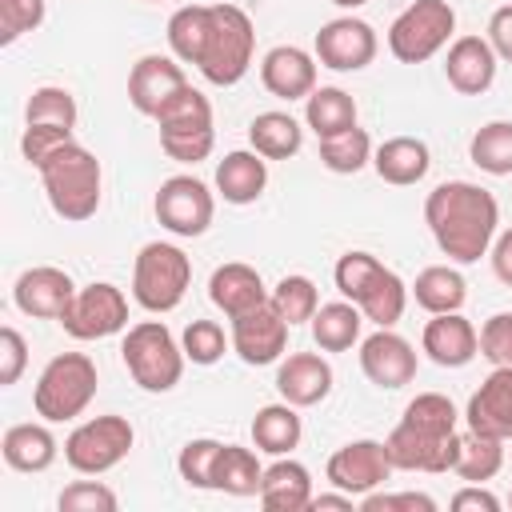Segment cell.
<instances>
[{"mask_svg":"<svg viewBox=\"0 0 512 512\" xmlns=\"http://www.w3.org/2000/svg\"><path fill=\"white\" fill-rule=\"evenodd\" d=\"M424 220L436 236V248L448 260L472 264L488 252L496 224H500V208L488 188H480L472 180H444L428 192Z\"/></svg>","mask_w":512,"mask_h":512,"instance_id":"6da1fadb","label":"cell"},{"mask_svg":"<svg viewBox=\"0 0 512 512\" xmlns=\"http://www.w3.org/2000/svg\"><path fill=\"white\" fill-rule=\"evenodd\" d=\"M36 172H40L44 192H48V204H52V212L60 220L80 224V220L96 216L104 172H100V160L84 144H76V140L60 144L52 156L40 160Z\"/></svg>","mask_w":512,"mask_h":512,"instance_id":"7a4b0ae2","label":"cell"},{"mask_svg":"<svg viewBox=\"0 0 512 512\" xmlns=\"http://www.w3.org/2000/svg\"><path fill=\"white\" fill-rule=\"evenodd\" d=\"M336 288L344 300H352L364 320L380 324V328H392L400 316H404V304H408V288L404 280L384 268L372 252H344L336 260Z\"/></svg>","mask_w":512,"mask_h":512,"instance_id":"3957f363","label":"cell"},{"mask_svg":"<svg viewBox=\"0 0 512 512\" xmlns=\"http://www.w3.org/2000/svg\"><path fill=\"white\" fill-rule=\"evenodd\" d=\"M252 48H256V32L244 8L236 4H212L208 12V32L196 56V68L208 84L216 88H232L236 80H244L248 64H252Z\"/></svg>","mask_w":512,"mask_h":512,"instance_id":"277c9868","label":"cell"},{"mask_svg":"<svg viewBox=\"0 0 512 512\" xmlns=\"http://www.w3.org/2000/svg\"><path fill=\"white\" fill-rule=\"evenodd\" d=\"M120 356H124L128 376L144 392H168V388H176L180 384V372H184V360H188L164 320H140V324H132L128 336H124V344H120Z\"/></svg>","mask_w":512,"mask_h":512,"instance_id":"5b68a950","label":"cell"},{"mask_svg":"<svg viewBox=\"0 0 512 512\" xmlns=\"http://www.w3.org/2000/svg\"><path fill=\"white\" fill-rule=\"evenodd\" d=\"M96 384H100L96 364L84 352H60L44 364V372L36 380V392H32V404L48 424L76 420L92 404Z\"/></svg>","mask_w":512,"mask_h":512,"instance_id":"8992f818","label":"cell"},{"mask_svg":"<svg viewBox=\"0 0 512 512\" xmlns=\"http://www.w3.org/2000/svg\"><path fill=\"white\" fill-rule=\"evenodd\" d=\"M156 124H160V148L180 160V164H200L212 144H216V128H212V104L200 88L184 84L160 112H156Z\"/></svg>","mask_w":512,"mask_h":512,"instance_id":"52a82bcc","label":"cell"},{"mask_svg":"<svg viewBox=\"0 0 512 512\" xmlns=\"http://www.w3.org/2000/svg\"><path fill=\"white\" fill-rule=\"evenodd\" d=\"M192 284V260L164 240L140 248L132 264V296L144 312H172Z\"/></svg>","mask_w":512,"mask_h":512,"instance_id":"ba28073f","label":"cell"},{"mask_svg":"<svg viewBox=\"0 0 512 512\" xmlns=\"http://www.w3.org/2000/svg\"><path fill=\"white\" fill-rule=\"evenodd\" d=\"M456 32V12L448 0H412L388 28V52L400 64H424Z\"/></svg>","mask_w":512,"mask_h":512,"instance_id":"9c48e42d","label":"cell"},{"mask_svg":"<svg viewBox=\"0 0 512 512\" xmlns=\"http://www.w3.org/2000/svg\"><path fill=\"white\" fill-rule=\"evenodd\" d=\"M132 444H136V432L124 416H96L64 440V460L80 476H100V472L116 468L132 452Z\"/></svg>","mask_w":512,"mask_h":512,"instance_id":"30bf717a","label":"cell"},{"mask_svg":"<svg viewBox=\"0 0 512 512\" xmlns=\"http://www.w3.org/2000/svg\"><path fill=\"white\" fill-rule=\"evenodd\" d=\"M64 332L72 340H104L112 332H120L128 324V300L116 284L100 280V284H88V288H76L68 312L60 316Z\"/></svg>","mask_w":512,"mask_h":512,"instance_id":"8fae6325","label":"cell"},{"mask_svg":"<svg viewBox=\"0 0 512 512\" xmlns=\"http://www.w3.org/2000/svg\"><path fill=\"white\" fill-rule=\"evenodd\" d=\"M156 220L176 236H204L216 212V200L196 176H168L156 192Z\"/></svg>","mask_w":512,"mask_h":512,"instance_id":"7c38bea8","label":"cell"},{"mask_svg":"<svg viewBox=\"0 0 512 512\" xmlns=\"http://www.w3.org/2000/svg\"><path fill=\"white\" fill-rule=\"evenodd\" d=\"M384 452L392 468H404V472H448L460 456V432L436 436V432H420L400 420L392 436L384 440Z\"/></svg>","mask_w":512,"mask_h":512,"instance_id":"4fadbf2b","label":"cell"},{"mask_svg":"<svg viewBox=\"0 0 512 512\" xmlns=\"http://www.w3.org/2000/svg\"><path fill=\"white\" fill-rule=\"evenodd\" d=\"M376 56V32L368 20L336 16L316 32V60L332 72H360Z\"/></svg>","mask_w":512,"mask_h":512,"instance_id":"5bb4252c","label":"cell"},{"mask_svg":"<svg viewBox=\"0 0 512 512\" xmlns=\"http://www.w3.org/2000/svg\"><path fill=\"white\" fill-rule=\"evenodd\" d=\"M388 476H392V460L380 440H352L328 456V480L348 496H368Z\"/></svg>","mask_w":512,"mask_h":512,"instance_id":"9a60e30c","label":"cell"},{"mask_svg":"<svg viewBox=\"0 0 512 512\" xmlns=\"http://www.w3.org/2000/svg\"><path fill=\"white\" fill-rule=\"evenodd\" d=\"M288 328H292V324L276 312V304L264 300V304L252 308V312L232 316V348H236V356H240L244 364H252V368L272 364V360H280V352H284V344H288Z\"/></svg>","mask_w":512,"mask_h":512,"instance_id":"2e32d148","label":"cell"},{"mask_svg":"<svg viewBox=\"0 0 512 512\" xmlns=\"http://www.w3.org/2000/svg\"><path fill=\"white\" fill-rule=\"evenodd\" d=\"M76 296V284L64 268H52V264H36L28 272L16 276V288H12V300L24 316H36V320H60L68 312Z\"/></svg>","mask_w":512,"mask_h":512,"instance_id":"e0dca14e","label":"cell"},{"mask_svg":"<svg viewBox=\"0 0 512 512\" xmlns=\"http://www.w3.org/2000/svg\"><path fill=\"white\" fill-rule=\"evenodd\" d=\"M188 84L184 68L172 60V56H160V52H148L132 64L128 72V104L140 112V116H152Z\"/></svg>","mask_w":512,"mask_h":512,"instance_id":"ac0fdd59","label":"cell"},{"mask_svg":"<svg viewBox=\"0 0 512 512\" xmlns=\"http://www.w3.org/2000/svg\"><path fill=\"white\" fill-rule=\"evenodd\" d=\"M360 372L376 388H404L416 376V352L404 336L380 328L368 340H360Z\"/></svg>","mask_w":512,"mask_h":512,"instance_id":"d6986e66","label":"cell"},{"mask_svg":"<svg viewBox=\"0 0 512 512\" xmlns=\"http://www.w3.org/2000/svg\"><path fill=\"white\" fill-rule=\"evenodd\" d=\"M464 420L480 436L508 440L512 436V368H492L484 384L468 396Z\"/></svg>","mask_w":512,"mask_h":512,"instance_id":"ffe728a7","label":"cell"},{"mask_svg":"<svg viewBox=\"0 0 512 512\" xmlns=\"http://www.w3.org/2000/svg\"><path fill=\"white\" fill-rule=\"evenodd\" d=\"M260 80L280 100H308L316 92V60L296 44H276L260 60Z\"/></svg>","mask_w":512,"mask_h":512,"instance_id":"44dd1931","label":"cell"},{"mask_svg":"<svg viewBox=\"0 0 512 512\" xmlns=\"http://www.w3.org/2000/svg\"><path fill=\"white\" fill-rule=\"evenodd\" d=\"M420 344H424V352H428L432 364H440V368H464L480 352V332L460 312H436L424 324Z\"/></svg>","mask_w":512,"mask_h":512,"instance_id":"7402d4cb","label":"cell"},{"mask_svg":"<svg viewBox=\"0 0 512 512\" xmlns=\"http://www.w3.org/2000/svg\"><path fill=\"white\" fill-rule=\"evenodd\" d=\"M444 76L460 96H480L496 80V52L484 36H456L444 56Z\"/></svg>","mask_w":512,"mask_h":512,"instance_id":"603a6c76","label":"cell"},{"mask_svg":"<svg viewBox=\"0 0 512 512\" xmlns=\"http://www.w3.org/2000/svg\"><path fill=\"white\" fill-rule=\"evenodd\" d=\"M276 392L296 408H312L332 392V364L316 352H292L276 368Z\"/></svg>","mask_w":512,"mask_h":512,"instance_id":"cb8c5ba5","label":"cell"},{"mask_svg":"<svg viewBox=\"0 0 512 512\" xmlns=\"http://www.w3.org/2000/svg\"><path fill=\"white\" fill-rule=\"evenodd\" d=\"M208 296H212V304L232 320V316H240V312L260 308L272 292L264 288V280H260V272H256L252 264L232 260V264H220V268L212 272V280H208Z\"/></svg>","mask_w":512,"mask_h":512,"instance_id":"d4e9b609","label":"cell"},{"mask_svg":"<svg viewBox=\"0 0 512 512\" xmlns=\"http://www.w3.org/2000/svg\"><path fill=\"white\" fill-rule=\"evenodd\" d=\"M428 164H432L428 144L416 140V136H392V140H384V144L372 152L376 176H380L384 184H396V188H408V184L424 180V176H428Z\"/></svg>","mask_w":512,"mask_h":512,"instance_id":"484cf974","label":"cell"},{"mask_svg":"<svg viewBox=\"0 0 512 512\" xmlns=\"http://www.w3.org/2000/svg\"><path fill=\"white\" fill-rule=\"evenodd\" d=\"M264 184H268V164H264V156L256 148L252 152L236 148V152H228L216 164V192L228 204H252V200H260Z\"/></svg>","mask_w":512,"mask_h":512,"instance_id":"4316f807","label":"cell"},{"mask_svg":"<svg viewBox=\"0 0 512 512\" xmlns=\"http://www.w3.org/2000/svg\"><path fill=\"white\" fill-rule=\"evenodd\" d=\"M312 500V476L296 460H276L264 468L260 480V504L268 512H304Z\"/></svg>","mask_w":512,"mask_h":512,"instance_id":"83f0119b","label":"cell"},{"mask_svg":"<svg viewBox=\"0 0 512 512\" xmlns=\"http://www.w3.org/2000/svg\"><path fill=\"white\" fill-rule=\"evenodd\" d=\"M0 452L16 472H44L56 460V436L44 424H12L0 440Z\"/></svg>","mask_w":512,"mask_h":512,"instance_id":"f1b7e54d","label":"cell"},{"mask_svg":"<svg viewBox=\"0 0 512 512\" xmlns=\"http://www.w3.org/2000/svg\"><path fill=\"white\" fill-rule=\"evenodd\" d=\"M308 324H312V340L320 352H348L360 340L364 312L352 300H332V304H320Z\"/></svg>","mask_w":512,"mask_h":512,"instance_id":"f546056e","label":"cell"},{"mask_svg":"<svg viewBox=\"0 0 512 512\" xmlns=\"http://www.w3.org/2000/svg\"><path fill=\"white\" fill-rule=\"evenodd\" d=\"M300 416H296V404H264L256 416H252V440L260 452L268 456H284L300 444Z\"/></svg>","mask_w":512,"mask_h":512,"instance_id":"4dcf8cb0","label":"cell"},{"mask_svg":"<svg viewBox=\"0 0 512 512\" xmlns=\"http://www.w3.org/2000/svg\"><path fill=\"white\" fill-rule=\"evenodd\" d=\"M304 120H308V128L320 140L324 136H336V132H348V128H356V100L344 88H336V84L316 88L304 100Z\"/></svg>","mask_w":512,"mask_h":512,"instance_id":"1f68e13d","label":"cell"},{"mask_svg":"<svg viewBox=\"0 0 512 512\" xmlns=\"http://www.w3.org/2000/svg\"><path fill=\"white\" fill-rule=\"evenodd\" d=\"M248 140L264 160H288L304 144V128L288 112H260L248 124Z\"/></svg>","mask_w":512,"mask_h":512,"instance_id":"d6a6232c","label":"cell"},{"mask_svg":"<svg viewBox=\"0 0 512 512\" xmlns=\"http://www.w3.org/2000/svg\"><path fill=\"white\" fill-rule=\"evenodd\" d=\"M412 296H416V304L424 308V312H460V304H464V296H468V284H464V276L456 272V268H448V264H432V268H424L420 276H416V284H412Z\"/></svg>","mask_w":512,"mask_h":512,"instance_id":"836d02e7","label":"cell"},{"mask_svg":"<svg viewBox=\"0 0 512 512\" xmlns=\"http://www.w3.org/2000/svg\"><path fill=\"white\" fill-rule=\"evenodd\" d=\"M260 480H264V468L256 460L252 448H240V444H224L220 456H216V488L228 492V496H260Z\"/></svg>","mask_w":512,"mask_h":512,"instance_id":"e575fe53","label":"cell"},{"mask_svg":"<svg viewBox=\"0 0 512 512\" xmlns=\"http://www.w3.org/2000/svg\"><path fill=\"white\" fill-rule=\"evenodd\" d=\"M468 156L488 176H512V120H488L468 140Z\"/></svg>","mask_w":512,"mask_h":512,"instance_id":"d590c367","label":"cell"},{"mask_svg":"<svg viewBox=\"0 0 512 512\" xmlns=\"http://www.w3.org/2000/svg\"><path fill=\"white\" fill-rule=\"evenodd\" d=\"M500 464H504V440L480 436V432H472V428L460 436V456H456V464H452V472H456L460 480H468V484L492 480V476L500 472Z\"/></svg>","mask_w":512,"mask_h":512,"instance_id":"8d00e7d4","label":"cell"},{"mask_svg":"<svg viewBox=\"0 0 512 512\" xmlns=\"http://www.w3.org/2000/svg\"><path fill=\"white\" fill-rule=\"evenodd\" d=\"M208 12H212V4H184V8L172 12V20H168V48H172L176 60L196 64L204 32H208Z\"/></svg>","mask_w":512,"mask_h":512,"instance_id":"74e56055","label":"cell"},{"mask_svg":"<svg viewBox=\"0 0 512 512\" xmlns=\"http://www.w3.org/2000/svg\"><path fill=\"white\" fill-rule=\"evenodd\" d=\"M368 160H372V140H368L364 128H348V132H336V136H324V140H320V164H324L328 172L352 176V172H360Z\"/></svg>","mask_w":512,"mask_h":512,"instance_id":"f35d334b","label":"cell"},{"mask_svg":"<svg viewBox=\"0 0 512 512\" xmlns=\"http://www.w3.org/2000/svg\"><path fill=\"white\" fill-rule=\"evenodd\" d=\"M24 124H56L76 128V96L60 84H40L24 104Z\"/></svg>","mask_w":512,"mask_h":512,"instance_id":"ab89813d","label":"cell"},{"mask_svg":"<svg viewBox=\"0 0 512 512\" xmlns=\"http://www.w3.org/2000/svg\"><path fill=\"white\" fill-rule=\"evenodd\" d=\"M400 420L412 424V428H420V432L448 436V432H456L460 412H456V404H452L448 396H440V392H420L416 400H408V408H404Z\"/></svg>","mask_w":512,"mask_h":512,"instance_id":"60d3db41","label":"cell"},{"mask_svg":"<svg viewBox=\"0 0 512 512\" xmlns=\"http://www.w3.org/2000/svg\"><path fill=\"white\" fill-rule=\"evenodd\" d=\"M268 300L276 304V312H280L288 324H304V320H312L316 308H320V292H316V284H312L308 276H284V280L272 288Z\"/></svg>","mask_w":512,"mask_h":512,"instance_id":"b9f144b4","label":"cell"},{"mask_svg":"<svg viewBox=\"0 0 512 512\" xmlns=\"http://www.w3.org/2000/svg\"><path fill=\"white\" fill-rule=\"evenodd\" d=\"M220 440H188L176 456V468H180V480L192 484V488H216V456H220Z\"/></svg>","mask_w":512,"mask_h":512,"instance_id":"7bdbcfd3","label":"cell"},{"mask_svg":"<svg viewBox=\"0 0 512 512\" xmlns=\"http://www.w3.org/2000/svg\"><path fill=\"white\" fill-rule=\"evenodd\" d=\"M180 348H184V356L192 364H216L224 356L228 340H224V328L216 320H192L184 328V336H180Z\"/></svg>","mask_w":512,"mask_h":512,"instance_id":"ee69618b","label":"cell"},{"mask_svg":"<svg viewBox=\"0 0 512 512\" xmlns=\"http://www.w3.org/2000/svg\"><path fill=\"white\" fill-rule=\"evenodd\" d=\"M116 504H120L116 492L108 484H100V480H76L56 500L60 512H116Z\"/></svg>","mask_w":512,"mask_h":512,"instance_id":"f6af8a7d","label":"cell"},{"mask_svg":"<svg viewBox=\"0 0 512 512\" xmlns=\"http://www.w3.org/2000/svg\"><path fill=\"white\" fill-rule=\"evenodd\" d=\"M44 24V0H0V44H16Z\"/></svg>","mask_w":512,"mask_h":512,"instance_id":"bcb514c9","label":"cell"},{"mask_svg":"<svg viewBox=\"0 0 512 512\" xmlns=\"http://www.w3.org/2000/svg\"><path fill=\"white\" fill-rule=\"evenodd\" d=\"M480 356H488L496 368H512V312H496L484 320Z\"/></svg>","mask_w":512,"mask_h":512,"instance_id":"7dc6e473","label":"cell"},{"mask_svg":"<svg viewBox=\"0 0 512 512\" xmlns=\"http://www.w3.org/2000/svg\"><path fill=\"white\" fill-rule=\"evenodd\" d=\"M72 140V128H56V124H24V136H20V152L32 168H40L44 156H52L60 144Z\"/></svg>","mask_w":512,"mask_h":512,"instance_id":"c3c4849f","label":"cell"},{"mask_svg":"<svg viewBox=\"0 0 512 512\" xmlns=\"http://www.w3.org/2000/svg\"><path fill=\"white\" fill-rule=\"evenodd\" d=\"M364 512H436L428 492H368L360 500Z\"/></svg>","mask_w":512,"mask_h":512,"instance_id":"681fc988","label":"cell"},{"mask_svg":"<svg viewBox=\"0 0 512 512\" xmlns=\"http://www.w3.org/2000/svg\"><path fill=\"white\" fill-rule=\"evenodd\" d=\"M24 364H28V344H24V336H20L12 324H4V328H0V384L12 388V384L20 380V372H24Z\"/></svg>","mask_w":512,"mask_h":512,"instance_id":"f907efd6","label":"cell"},{"mask_svg":"<svg viewBox=\"0 0 512 512\" xmlns=\"http://www.w3.org/2000/svg\"><path fill=\"white\" fill-rule=\"evenodd\" d=\"M488 44H492V52L500 60L512 64V4H504V8L492 12V20H488Z\"/></svg>","mask_w":512,"mask_h":512,"instance_id":"816d5d0a","label":"cell"},{"mask_svg":"<svg viewBox=\"0 0 512 512\" xmlns=\"http://www.w3.org/2000/svg\"><path fill=\"white\" fill-rule=\"evenodd\" d=\"M452 512H500V500H496L488 488L468 484V488H460V492L452 496Z\"/></svg>","mask_w":512,"mask_h":512,"instance_id":"f5cc1de1","label":"cell"},{"mask_svg":"<svg viewBox=\"0 0 512 512\" xmlns=\"http://www.w3.org/2000/svg\"><path fill=\"white\" fill-rule=\"evenodd\" d=\"M492 272L512 288V228L500 232V240H496V248H492Z\"/></svg>","mask_w":512,"mask_h":512,"instance_id":"db71d44e","label":"cell"},{"mask_svg":"<svg viewBox=\"0 0 512 512\" xmlns=\"http://www.w3.org/2000/svg\"><path fill=\"white\" fill-rule=\"evenodd\" d=\"M308 508H312V512H352V496L340 492V488H336V492H320V496L308 500Z\"/></svg>","mask_w":512,"mask_h":512,"instance_id":"11a10c76","label":"cell"},{"mask_svg":"<svg viewBox=\"0 0 512 512\" xmlns=\"http://www.w3.org/2000/svg\"><path fill=\"white\" fill-rule=\"evenodd\" d=\"M336 8H360V4H368V0H332Z\"/></svg>","mask_w":512,"mask_h":512,"instance_id":"9f6ffc18","label":"cell"},{"mask_svg":"<svg viewBox=\"0 0 512 512\" xmlns=\"http://www.w3.org/2000/svg\"><path fill=\"white\" fill-rule=\"evenodd\" d=\"M508 504H512V500H508Z\"/></svg>","mask_w":512,"mask_h":512,"instance_id":"6f0895ef","label":"cell"},{"mask_svg":"<svg viewBox=\"0 0 512 512\" xmlns=\"http://www.w3.org/2000/svg\"><path fill=\"white\" fill-rule=\"evenodd\" d=\"M508 440H512V436H508Z\"/></svg>","mask_w":512,"mask_h":512,"instance_id":"680465c9","label":"cell"}]
</instances>
